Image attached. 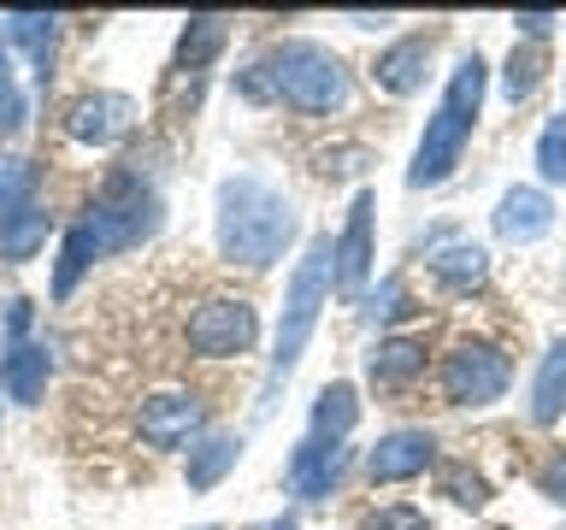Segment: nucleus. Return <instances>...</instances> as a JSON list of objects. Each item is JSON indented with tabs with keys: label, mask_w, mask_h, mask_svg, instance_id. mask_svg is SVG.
<instances>
[{
	"label": "nucleus",
	"mask_w": 566,
	"mask_h": 530,
	"mask_svg": "<svg viewBox=\"0 0 566 530\" xmlns=\"http://www.w3.org/2000/svg\"><path fill=\"white\" fill-rule=\"evenodd\" d=\"M360 530H431V524H424V512H419V507L396 501V507H378V512H366V519H360Z\"/></svg>",
	"instance_id": "c85d7f7f"
},
{
	"label": "nucleus",
	"mask_w": 566,
	"mask_h": 530,
	"mask_svg": "<svg viewBox=\"0 0 566 530\" xmlns=\"http://www.w3.org/2000/svg\"><path fill=\"white\" fill-rule=\"evenodd\" d=\"M219 47H224V18L201 12V18H189V30H184V47H177V65H184V71H201V65H207Z\"/></svg>",
	"instance_id": "393cba45"
},
{
	"label": "nucleus",
	"mask_w": 566,
	"mask_h": 530,
	"mask_svg": "<svg viewBox=\"0 0 566 530\" xmlns=\"http://www.w3.org/2000/svg\"><path fill=\"white\" fill-rule=\"evenodd\" d=\"M566 413V336L548 342L537 378H531V424H555Z\"/></svg>",
	"instance_id": "f3484780"
},
{
	"label": "nucleus",
	"mask_w": 566,
	"mask_h": 530,
	"mask_svg": "<svg viewBox=\"0 0 566 530\" xmlns=\"http://www.w3.org/2000/svg\"><path fill=\"white\" fill-rule=\"evenodd\" d=\"M265 77H272V95L283 106H295V113H336V106H348V71L336 60L331 47L318 42H283L265 53Z\"/></svg>",
	"instance_id": "20e7f679"
},
{
	"label": "nucleus",
	"mask_w": 566,
	"mask_h": 530,
	"mask_svg": "<svg viewBox=\"0 0 566 530\" xmlns=\"http://www.w3.org/2000/svg\"><path fill=\"white\" fill-rule=\"evenodd\" d=\"M537 489H543L555 507H566V448H560V454H555V459H548V466L537 471Z\"/></svg>",
	"instance_id": "7c9ffc66"
},
{
	"label": "nucleus",
	"mask_w": 566,
	"mask_h": 530,
	"mask_svg": "<svg viewBox=\"0 0 566 530\" xmlns=\"http://www.w3.org/2000/svg\"><path fill=\"white\" fill-rule=\"evenodd\" d=\"M478 106H484V60L467 53V60L454 65L449 88H442L437 113L424 118V136H419V153H413L407 183H413V189H437L442 177L460 166V153H467V141H472V124H478Z\"/></svg>",
	"instance_id": "7ed1b4c3"
},
{
	"label": "nucleus",
	"mask_w": 566,
	"mask_h": 530,
	"mask_svg": "<svg viewBox=\"0 0 566 530\" xmlns=\"http://www.w3.org/2000/svg\"><path fill=\"white\" fill-rule=\"evenodd\" d=\"M88 230H95L101 254H124V247L148 242L159 230V194L142 183L136 171H113L95 201V219H88Z\"/></svg>",
	"instance_id": "39448f33"
},
{
	"label": "nucleus",
	"mask_w": 566,
	"mask_h": 530,
	"mask_svg": "<svg viewBox=\"0 0 566 530\" xmlns=\"http://www.w3.org/2000/svg\"><path fill=\"white\" fill-rule=\"evenodd\" d=\"M0 24H7V42H12V47H24V53H30L35 83L48 88V77H53V35H60V18H53V12H7Z\"/></svg>",
	"instance_id": "2eb2a0df"
},
{
	"label": "nucleus",
	"mask_w": 566,
	"mask_h": 530,
	"mask_svg": "<svg viewBox=\"0 0 566 530\" xmlns=\"http://www.w3.org/2000/svg\"><path fill=\"white\" fill-rule=\"evenodd\" d=\"M30 201H35V166L18 153H0V219H12Z\"/></svg>",
	"instance_id": "a878e982"
},
{
	"label": "nucleus",
	"mask_w": 566,
	"mask_h": 530,
	"mask_svg": "<svg viewBox=\"0 0 566 530\" xmlns=\"http://www.w3.org/2000/svg\"><path fill=\"white\" fill-rule=\"evenodd\" d=\"M142 442L148 448H184V442L207 424V406L189 395V389H166V395H148L142 401Z\"/></svg>",
	"instance_id": "6e6552de"
},
{
	"label": "nucleus",
	"mask_w": 566,
	"mask_h": 530,
	"mask_svg": "<svg viewBox=\"0 0 566 530\" xmlns=\"http://www.w3.org/2000/svg\"><path fill=\"white\" fill-rule=\"evenodd\" d=\"M48 371H53V353L42 342H7V353H0V389L18 406H35L48 395Z\"/></svg>",
	"instance_id": "ddd939ff"
},
{
	"label": "nucleus",
	"mask_w": 566,
	"mask_h": 530,
	"mask_svg": "<svg viewBox=\"0 0 566 530\" xmlns=\"http://www.w3.org/2000/svg\"><path fill=\"white\" fill-rule=\"evenodd\" d=\"M260 336V318L248 300H207V307H195L189 318V348L207 353V360H230V353H248Z\"/></svg>",
	"instance_id": "0eeeda50"
},
{
	"label": "nucleus",
	"mask_w": 566,
	"mask_h": 530,
	"mask_svg": "<svg viewBox=\"0 0 566 530\" xmlns=\"http://www.w3.org/2000/svg\"><path fill=\"white\" fill-rule=\"evenodd\" d=\"M537 171L543 183H566V113H555L537 136Z\"/></svg>",
	"instance_id": "cd10ccee"
},
{
	"label": "nucleus",
	"mask_w": 566,
	"mask_h": 530,
	"mask_svg": "<svg viewBox=\"0 0 566 530\" xmlns=\"http://www.w3.org/2000/svg\"><path fill=\"white\" fill-rule=\"evenodd\" d=\"M513 24H520V30L531 35V42H543V35H548V30H555V24H560V18H555V12H520V18H513Z\"/></svg>",
	"instance_id": "2f4dec72"
},
{
	"label": "nucleus",
	"mask_w": 566,
	"mask_h": 530,
	"mask_svg": "<svg viewBox=\"0 0 566 530\" xmlns=\"http://www.w3.org/2000/svg\"><path fill=\"white\" fill-rule=\"evenodd\" d=\"M513 383V365L502 348L490 342H460L449 360H442V395H449L454 406H490L502 401Z\"/></svg>",
	"instance_id": "423d86ee"
},
{
	"label": "nucleus",
	"mask_w": 566,
	"mask_h": 530,
	"mask_svg": "<svg viewBox=\"0 0 566 530\" xmlns=\"http://www.w3.org/2000/svg\"><path fill=\"white\" fill-rule=\"evenodd\" d=\"M242 459V436H207V442H195L189 448V489H212L219 477L230 471Z\"/></svg>",
	"instance_id": "4be33fe9"
},
{
	"label": "nucleus",
	"mask_w": 566,
	"mask_h": 530,
	"mask_svg": "<svg viewBox=\"0 0 566 530\" xmlns=\"http://www.w3.org/2000/svg\"><path fill=\"white\" fill-rule=\"evenodd\" d=\"M95 259H101V242H95V230H88V219L71 224V230H65V247H60V272H53V295L65 300V295L83 283V272H88Z\"/></svg>",
	"instance_id": "5701e85b"
},
{
	"label": "nucleus",
	"mask_w": 566,
	"mask_h": 530,
	"mask_svg": "<svg viewBox=\"0 0 566 530\" xmlns=\"http://www.w3.org/2000/svg\"><path fill=\"white\" fill-rule=\"evenodd\" d=\"M343 471H348V448H343V442L307 436L290 454V495H295V501H325V495L343 484Z\"/></svg>",
	"instance_id": "9d476101"
},
{
	"label": "nucleus",
	"mask_w": 566,
	"mask_h": 530,
	"mask_svg": "<svg viewBox=\"0 0 566 530\" xmlns=\"http://www.w3.org/2000/svg\"><path fill=\"white\" fill-rule=\"evenodd\" d=\"M130 124H136V100L130 95H83V100H71V113H65V130L77 141H95V148L118 141Z\"/></svg>",
	"instance_id": "f8f14e48"
},
{
	"label": "nucleus",
	"mask_w": 566,
	"mask_h": 530,
	"mask_svg": "<svg viewBox=\"0 0 566 530\" xmlns=\"http://www.w3.org/2000/svg\"><path fill=\"white\" fill-rule=\"evenodd\" d=\"M30 330V300H7V342H24Z\"/></svg>",
	"instance_id": "473e14b6"
},
{
	"label": "nucleus",
	"mask_w": 566,
	"mask_h": 530,
	"mask_svg": "<svg viewBox=\"0 0 566 530\" xmlns=\"http://www.w3.org/2000/svg\"><path fill=\"white\" fill-rule=\"evenodd\" d=\"M48 212L42 206H18L12 219H0V259H12V265H24V259H35V247L48 242Z\"/></svg>",
	"instance_id": "aec40b11"
},
{
	"label": "nucleus",
	"mask_w": 566,
	"mask_h": 530,
	"mask_svg": "<svg viewBox=\"0 0 566 530\" xmlns=\"http://www.w3.org/2000/svg\"><path fill=\"white\" fill-rule=\"evenodd\" d=\"M442 489H449L460 507H484V501H490V484H484V477H478V471H460V466L442 471Z\"/></svg>",
	"instance_id": "c756f323"
},
{
	"label": "nucleus",
	"mask_w": 566,
	"mask_h": 530,
	"mask_svg": "<svg viewBox=\"0 0 566 530\" xmlns=\"http://www.w3.org/2000/svg\"><path fill=\"white\" fill-rule=\"evenodd\" d=\"M354 424H360V395H354V383L318 389V401H313V436L318 442H343Z\"/></svg>",
	"instance_id": "6ab92c4d"
},
{
	"label": "nucleus",
	"mask_w": 566,
	"mask_h": 530,
	"mask_svg": "<svg viewBox=\"0 0 566 530\" xmlns=\"http://www.w3.org/2000/svg\"><path fill=\"white\" fill-rule=\"evenodd\" d=\"M24 118H30V100H24V88H18V71H12V53L0 47V136H12V130H24Z\"/></svg>",
	"instance_id": "bb28decb"
},
{
	"label": "nucleus",
	"mask_w": 566,
	"mask_h": 530,
	"mask_svg": "<svg viewBox=\"0 0 566 530\" xmlns=\"http://www.w3.org/2000/svg\"><path fill=\"white\" fill-rule=\"evenodd\" d=\"M424 60H431V42L424 35H401L396 47L378 53V88H389V95H413V88L424 83Z\"/></svg>",
	"instance_id": "dca6fc26"
},
{
	"label": "nucleus",
	"mask_w": 566,
	"mask_h": 530,
	"mask_svg": "<svg viewBox=\"0 0 566 530\" xmlns=\"http://www.w3.org/2000/svg\"><path fill=\"white\" fill-rule=\"evenodd\" d=\"M431 459H437L431 431H389L378 448H371L366 471H371V484H407V477H419Z\"/></svg>",
	"instance_id": "9b49d317"
},
{
	"label": "nucleus",
	"mask_w": 566,
	"mask_h": 530,
	"mask_svg": "<svg viewBox=\"0 0 566 530\" xmlns=\"http://www.w3.org/2000/svg\"><path fill=\"white\" fill-rule=\"evenodd\" d=\"M543 42H525V47H513L507 53V77H502V95L520 106V100H531L537 95V83H543Z\"/></svg>",
	"instance_id": "b1692460"
},
{
	"label": "nucleus",
	"mask_w": 566,
	"mask_h": 530,
	"mask_svg": "<svg viewBox=\"0 0 566 530\" xmlns=\"http://www.w3.org/2000/svg\"><path fill=\"white\" fill-rule=\"evenodd\" d=\"M371 206H378V194L360 189L348 206L343 236H336V289L343 295H360L366 277H371Z\"/></svg>",
	"instance_id": "1a4fd4ad"
},
{
	"label": "nucleus",
	"mask_w": 566,
	"mask_h": 530,
	"mask_svg": "<svg viewBox=\"0 0 566 530\" xmlns=\"http://www.w3.org/2000/svg\"><path fill=\"white\" fill-rule=\"evenodd\" d=\"M331 283H336V242L331 236H313L307 254H301L295 277H290V300H283V325H277V348H272V365H265V389H260V413L277 406V389L290 383L295 360L307 353L313 342V325L331 300Z\"/></svg>",
	"instance_id": "f03ea898"
},
{
	"label": "nucleus",
	"mask_w": 566,
	"mask_h": 530,
	"mask_svg": "<svg viewBox=\"0 0 566 530\" xmlns=\"http://www.w3.org/2000/svg\"><path fill=\"white\" fill-rule=\"evenodd\" d=\"M290 236H295V212L283 201V189H272L254 171L219 183V254L230 265L265 272L272 259H283Z\"/></svg>",
	"instance_id": "f257e3e1"
},
{
	"label": "nucleus",
	"mask_w": 566,
	"mask_h": 530,
	"mask_svg": "<svg viewBox=\"0 0 566 530\" xmlns=\"http://www.w3.org/2000/svg\"><path fill=\"white\" fill-rule=\"evenodd\" d=\"M548 224H555V201H548L543 189H507L502 206H495V236L502 242H537L548 236Z\"/></svg>",
	"instance_id": "4468645a"
},
{
	"label": "nucleus",
	"mask_w": 566,
	"mask_h": 530,
	"mask_svg": "<svg viewBox=\"0 0 566 530\" xmlns=\"http://www.w3.org/2000/svg\"><path fill=\"white\" fill-rule=\"evenodd\" d=\"M260 530H295V519H290V512H283V519H265Z\"/></svg>",
	"instance_id": "72a5a7b5"
},
{
	"label": "nucleus",
	"mask_w": 566,
	"mask_h": 530,
	"mask_svg": "<svg viewBox=\"0 0 566 530\" xmlns=\"http://www.w3.org/2000/svg\"><path fill=\"white\" fill-rule=\"evenodd\" d=\"M424 371V348L407 342V336H389V342L371 348V383L378 389H401Z\"/></svg>",
	"instance_id": "412c9836"
},
{
	"label": "nucleus",
	"mask_w": 566,
	"mask_h": 530,
	"mask_svg": "<svg viewBox=\"0 0 566 530\" xmlns=\"http://www.w3.org/2000/svg\"><path fill=\"white\" fill-rule=\"evenodd\" d=\"M484 272H490V254L478 242H449V247L431 254V277L442 283V289H454V295H472L478 283H484Z\"/></svg>",
	"instance_id": "a211bd4d"
}]
</instances>
